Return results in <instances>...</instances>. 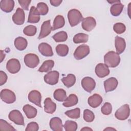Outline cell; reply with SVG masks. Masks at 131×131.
Here are the masks:
<instances>
[{"label": "cell", "mask_w": 131, "mask_h": 131, "mask_svg": "<svg viewBox=\"0 0 131 131\" xmlns=\"http://www.w3.org/2000/svg\"><path fill=\"white\" fill-rule=\"evenodd\" d=\"M104 64L110 68L117 67L120 62V57L119 54L113 51L108 52L104 56Z\"/></svg>", "instance_id": "obj_1"}, {"label": "cell", "mask_w": 131, "mask_h": 131, "mask_svg": "<svg viewBox=\"0 0 131 131\" xmlns=\"http://www.w3.org/2000/svg\"><path fill=\"white\" fill-rule=\"evenodd\" d=\"M68 18L71 27H74L79 24L83 19L81 12L76 9L70 10L68 13Z\"/></svg>", "instance_id": "obj_2"}, {"label": "cell", "mask_w": 131, "mask_h": 131, "mask_svg": "<svg viewBox=\"0 0 131 131\" xmlns=\"http://www.w3.org/2000/svg\"><path fill=\"white\" fill-rule=\"evenodd\" d=\"M130 114L129 106L125 104L119 108L115 112L116 118L119 120H124L128 118Z\"/></svg>", "instance_id": "obj_3"}, {"label": "cell", "mask_w": 131, "mask_h": 131, "mask_svg": "<svg viewBox=\"0 0 131 131\" xmlns=\"http://www.w3.org/2000/svg\"><path fill=\"white\" fill-rule=\"evenodd\" d=\"M0 95L2 100L8 104L13 103L16 100V96L14 93L9 89L2 90Z\"/></svg>", "instance_id": "obj_4"}, {"label": "cell", "mask_w": 131, "mask_h": 131, "mask_svg": "<svg viewBox=\"0 0 131 131\" xmlns=\"http://www.w3.org/2000/svg\"><path fill=\"white\" fill-rule=\"evenodd\" d=\"M24 60L26 66L30 68L36 67L39 63V59L38 56L33 53L26 54L24 57Z\"/></svg>", "instance_id": "obj_5"}, {"label": "cell", "mask_w": 131, "mask_h": 131, "mask_svg": "<svg viewBox=\"0 0 131 131\" xmlns=\"http://www.w3.org/2000/svg\"><path fill=\"white\" fill-rule=\"evenodd\" d=\"M90 47L86 45L79 46L74 53V56L77 60H80L88 56L90 53Z\"/></svg>", "instance_id": "obj_6"}, {"label": "cell", "mask_w": 131, "mask_h": 131, "mask_svg": "<svg viewBox=\"0 0 131 131\" xmlns=\"http://www.w3.org/2000/svg\"><path fill=\"white\" fill-rule=\"evenodd\" d=\"M9 119L15 124L19 125H24V118L21 113L17 110L11 111L8 116Z\"/></svg>", "instance_id": "obj_7"}, {"label": "cell", "mask_w": 131, "mask_h": 131, "mask_svg": "<svg viewBox=\"0 0 131 131\" xmlns=\"http://www.w3.org/2000/svg\"><path fill=\"white\" fill-rule=\"evenodd\" d=\"M59 73L57 71H51L46 74L43 77L44 81L50 85H55L58 82Z\"/></svg>", "instance_id": "obj_8"}, {"label": "cell", "mask_w": 131, "mask_h": 131, "mask_svg": "<svg viewBox=\"0 0 131 131\" xmlns=\"http://www.w3.org/2000/svg\"><path fill=\"white\" fill-rule=\"evenodd\" d=\"M20 63L19 60L15 58L9 60L6 64L7 70L11 74H15L18 72L20 69Z\"/></svg>", "instance_id": "obj_9"}, {"label": "cell", "mask_w": 131, "mask_h": 131, "mask_svg": "<svg viewBox=\"0 0 131 131\" xmlns=\"http://www.w3.org/2000/svg\"><path fill=\"white\" fill-rule=\"evenodd\" d=\"M81 85L83 89L88 93H91L96 86V82L94 79L90 77H84L81 80Z\"/></svg>", "instance_id": "obj_10"}, {"label": "cell", "mask_w": 131, "mask_h": 131, "mask_svg": "<svg viewBox=\"0 0 131 131\" xmlns=\"http://www.w3.org/2000/svg\"><path fill=\"white\" fill-rule=\"evenodd\" d=\"M96 25L95 19L93 17H87L82 20L81 27L82 29L88 32L91 31Z\"/></svg>", "instance_id": "obj_11"}, {"label": "cell", "mask_w": 131, "mask_h": 131, "mask_svg": "<svg viewBox=\"0 0 131 131\" xmlns=\"http://www.w3.org/2000/svg\"><path fill=\"white\" fill-rule=\"evenodd\" d=\"M28 100L31 102L35 104L36 105L40 107H41V95L39 91L37 90H33L31 91L28 94Z\"/></svg>", "instance_id": "obj_12"}, {"label": "cell", "mask_w": 131, "mask_h": 131, "mask_svg": "<svg viewBox=\"0 0 131 131\" xmlns=\"http://www.w3.org/2000/svg\"><path fill=\"white\" fill-rule=\"evenodd\" d=\"M13 21L17 25H21L25 22V14L23 9L18 8L12 16Z\"/></svg>", "instance_id": "obj_13"}, {"label": "cell", "mask_w": 131, "mask_h": 131, "mask_svg": "<svg viewBox=\"0 0 131 131\" xmlns=\"http://www.w3.org/2000/svg\"><path fill=\"white\" fill-rule=\"evenodd\" d=\"M95 72L96 75L99 78H103L110 74L108 67L104 63H99L95 67Z\"/></svg>", "instance_id": "obj_14"}, {"label": "cell", "mask_w": 131, "mask_h": 131, "mask_svg": "<svg viewBox=\"0 0 131 131\" xmlns=\"http://www.w3.org/2000/svg\"><path fill=\"white\" fill-rule=\"evenodd\" d=\"M52 28L50 20H48L44 21L41 25L40 32L38 38L40 39L49 35L52 31Z\"/></svg>", "instance_id": "obj_15"}, {"label": "cell", "mask_w": 131, "mask_h": 131, "mask_svg": "<svg viewBox=\"0 0 131 131\" xmlns=\"http://www.w3.org/2000/svg\"><path fill=\"white\" fill-rule=\"evenodd\" d=\"M118 82L115 77H111L104 81V86L106 93L115 90L117 87Z\"/></svg>", "instance_id": "obj_16"}, {"label": "cell", "mask_w": 131, "mask_h": 131, "mask_svg": "<svg viewBox=\"0 0 131 131\" xmlns=\"http://www.w3.org/2000/svg\"><path fill=\"white\" fill-rule=\"evenodd\" d=\"M39 52L43 56L51 57L53 55L52 47L50 45L46 42H41L38 46Z\"/></svg>", "instance_id": "obj_17"}, {"label": "cell", "mask_w": 131, "mask_h": 131, "mask_svg": "<svg viewBox=\"0 0 131 131\" xmlns=\"http://www.w3.org/2000/svg\"><path fill=\"white\" fill-rule=\"evenodd\" d=\"M40 14L36 7L32 6L30 10L28 22L29 23H37L40 20Z\"/></svg>", "instance_id": "obj_18"}, {"label": "cell", "mask_w": 131, "mask_h": 131, "mask_svg": "<svg viewBox=\"0 0 131 131\" xmlns=\"http://www.w3.org/2000/svg\"><path fill=\"white\" fill-rule=\"evenodd\" d=\"M102 100V98L100 95L98 94H94L89 97L88 102L91 107L96 108L101 104Z\"/></svg>", "instance_id": "obj_19"}, {"label": "cell", "mask_w": 131, "mask_h": 131, "mask_svg": "<svg viewBox=\"0 0 131 131\" xmlns=\"http://www.w3.org/2000/svg\"><path fill=\"white\" fill-rule=\"evenodd\" d=\"M116 50L118 54L122 53L126 48V42L125 39L118 36H116L115 40Z\"/></svg>", "instance_id": "obj_20"}, {"label": "cell", "mask_w": 131, "mask_h": 131, "mask_svg": "<svg viewBox=\"0 0 131 131\" xmlns=\"http://www.w3.org/2000/svg\"><path fill=\"white\" fill-rule=\"evenodd\" d=\"M50 126L53 131H62L63 127L62 120L59 117H55L52 118L50 121Z\"/></svg>", "instance_id": "obj_21"}, {"label": "cell", "mask_w": 131, "mask_h": 131, "mask_svg": "<svg viewBox=\"0 0 131 131\" xmlns=\"http://www.w3.org/2000/svg\"><path fill=\"white\" fill-rule=\"evenodd\" d=\"M14 7V2L13 0H2L0 2V8L6 13L11 12Z\"/></svg>", "instance_id": "obj_22"}, {"label": "cell", "mask_w": 131, "mask_h": 131, "mask_svg": "<svg viewBox=\"0 0 131 131\" xmlns=\"http://www.w3.org/2000/svg\"><path fill=\"white\" fill-rule=\"evenodd\" d=\"M56 109V104L52 101L50 97L46 98L44 101V111L49 114H53Z\"/></svg>", "instance_id": "obj_23"}, {"label": "cell", "mask_w": 131, "mask_h": 131, "mask_svg": "<svg viewBox=\"0 0 131 131\" xmlns=\"http://www.w3.org/2000/svg\"><path fill=\"white\" fill-rule=\"evenodd\" d=\"M23 110L26 114L27 117L29 119L35 118L37 113V110L29 104L25 105L23 107Z\"/></svg>", "instance_id": "obj_24"}, {"label": "cell", "mask_w": 131, "mask_h": 131, "mask_svg": "<svg viewBox=\"0 0 131 131\" xmlns=\"http://www.w3.org/2000/svg\"><path fill=\"white\" fill-rule=\"evenodd\" d=\"M15 47L19 51L24 50L27 47L28 42L26 38L22 37H18L14 40Z\"/></svg>", "instance_id": "obj_25"}, {"label": "cell", "mask_w": 131, "mask_h": 131, "mask_svg": "<svg viewBox=\"0 0 131 131\" xmlns=\"http://www.w3.org/2000/svg\"><path fill=\"white\" fill-rule=\"evenodd\" d=\"M78 102L77 96L74 94H70L64 101L63 105L66 107H69L75 105Z\"/></svg>", "instance_id": "obj_26"}, {"label": "cell", "mask_w": 131, "mask_h": 131, "mask_svg": "<svg viewBox=\"0 0 131 131\" xmlns=\"http://www.w3.org/2000/svg\"><path fill=\"white\" fill-rule=\"evenodd\" d=\"M65 20L64 17L60 15H57L53 21V25L52 28V30H56L61 28L64 26Z\"/></svg>", "instance_id": "obj_27"}, {"label": "cell", "mask_w": 131, "mask_h": 131, "mask_svg": "<svg viewBox=\"0 0 131 131\" xmlns=\"http://www.w3.org/2000/svg\"><path fill=\"white\" fill-rule=\"evenodd\" d=\"M54 66V61L53 60L45 61L38 70L39 72H48L52 70Z\"/></svg>", "instance_id": "obj_28"}, {"label": "cell", "mask_w": 131, "mask_h": 131, "mask_svg": "<svg viewBox=\"0 0 131 131\" xmlns=\"http://www.w3.org/2000/svg\"><path fill=\"white\" fill-rule=\"evenodd\" d=\"M61 81L66 87L70 88L75 83L76 77L74 74H69L67 77H63L61 79Z\"/></svg>", "instance_id": "obj_29"}, {"label": "cell", "mask_w": 131, "mask_h": 131, "mask_svg": "<svg viewBox=\"0 0 131 131\" xmlns=\"http://www.w3.org/2000/svg\"><path fill=\"white\" fill-rule=\"evenodd\" d=\"M124 8V5L121 3L114 4L111 7L110 12L111 14L114 16H119L122 12Z\"/></svg>", "instance_id": "obj_30"}, {"label": "cell", "mask_w": 131, "mask_h": 131, "mask_svg": "<svg viewBox=\"0 0 131 131\" xmlns=\"http://www.w3.org/2000/svg\"><path fill=\"white\" fill-rule=\"evenodd\" d=\"M54 99L59 102L64 101L67 97L66 92L62 89H58L56 90L53 94Z\"/></svg>", "instance_id": "obj_31"}, {"label": "cell", "mask_w": 131, "mask_h": 131, "mask_svg": "<svg viewBox=\"0 0 131 131\" xmlns=\"http://www.w3.org/2000/svg\"><path fill=\"white\" fill-rule=\"evenodd\" d=\"M56 52L57 54L61 57L66 56L69 52V47L64 44H59L56 47Z\"/></svg>", "instance_id": "obj_32"}, {"label": "cell", "mask_w": 131, "mask_h": 131, "mask_svg": "<svg viewBox=\"0 0 131 131\" xmlns=\"http://www.w3.org/2000/svg\"><path fill=\"white\" fill-rule=\"evenodd\" d=\"M89 39V35L84 33H78L76 34L73 38V41L75 43H79L82 42H86Z\"/></svg>", "instance_id": "obj_33"}, {"label": "cell", "mask_w": 131, "mask_h": 131, "mask_svg": "<svg viewBox=\"0 0 131 131\" xmlns=\"http://www.w3.org/2000/svg\"><path fill=\"white\" fill-rule=\"evenodd\" d=\"M52 38L56 42H63L68 38V34L66 32L64 31H59L55 34Z\"/></svg>", "instance_id": "obj_34"}, {"label": "cell", "mask_w": 131, "mask_h": 131, "mask_svg": "<svg viewBox=\"0 0 131 131\" xmlns=\"http://www.w3.org/2000/svg\"><path fill=\"white\" fill-rule=\"evenodd\" d=\"M64 114L69 118L72 119H78L80 117V110L79 108L77 107L74 109L67 111Z\"/></svg>", "instance_id": "obj_35"}, {"label": "cell", "mask_w": 131, "mask_h": 131, "mask_svg": "<svg viewBox=\"0 0 131 131\" xmlns=\"http://www.w3.org/2000/svg\"><path fill=\"white\" fill-rule=\"evenodd\" d=\"M66 131H75L77 128V124L76 122L71 120H67L63 125Z\"/></svg>", "instance_id": "obj_36"}, {"label": "cell", "mask_w": 131, "mask_h": 131, "mask_svg": "<svg viewBox=\"0 0 131 131\" xmlns=\"http://www.w3.org/2000/svg\"><path fill=\"white\" fill-rule=\"evenodd\" d=\"M37 9L40 15H45L49 11V8L47 5L43 2H40L37 5Z\"/></svg>", "instance_id": "obj_37"}, {"label": "cell", "mask_w": 131, "mask_h": 131, "mask_svg": "<svg viewBox=\"0 0 131 131\" xmlns=\"http://www.w3.org/2000/svg\"><path fill=\"white\" fill-rule=\"evenodd\" d=\"M37 31L36 27L33 25H29L26 26L23 30L24 34L28 36H32L35 35Z\"/></svg>", "instance_id": "obj_38"}, {"label": "cell", "mask_w": 131, "mask_h": 131, "mask_svg": "<svg viewBox=\"0 0 131 131\" xmlns=\"http://www.w3.org/2000/svg\"><path fill=\"white\" fill-rule=\"evenodd\" d=\"M83 119L87 122H92L95 119V115L90 110L85 109L83 111Z\"/></svg>", "instance_id": "obj_39"}, {"label": "cell", "mask_w": 131, "mask_h": 131, "mask_svg": "<svg viewBox=\"0 0 131 131\" xmlns=\"http://www.w3.org/2000/svg\"><path fill=\"white\" fill-rule=\"evenodd\" d=\"M0 130H16L11 125L8 123L6 121L1 119L0 120Z\"/></svg>", "instance_id": "obj_40"}, {"label": "cell", "mask_w": 131, "mask_h": 131, "mask_svg": "<svg viewBox=\"0 0 131 131\" xmlns=\"http://www.w3.org/2000/svg\"><path fill=\"white\" fill-rule=\"evenodd\" d=\"M113 30L117 34H122L125 31L126 27L122 23H117L114 25Z\"/></svg>", "instance_id": "obj_41"}, {"label": "cell", "mask_w": 131, "mask_h": 131, "mask_svg": "<svg viewBox=\"0 0 131 131\" xmlns=\"http://www.w3.org/2000/svg\"><path fill=\"white\" fill-rule=\"evenodd\" d=\"M101 113L104 115H108L112 111V104L109 102H105L101 108Z\"/></svg>", "instance_id": "obj_42"}, {"label": "cell", "mask_w": 131, "mask_h": 131, "mask_svg": "<svg viewBox=\"0 0 131 131\" xmlns=\"http://www.w3.org/2000/svg\"><path fill=\"white\" fill-rule=\"evenodd\" d=\"M39 129V126L38 124L35 122H31L29 123L26 129V131H37Z\"/></svg>", "instance_id": "obj_43"}, {"label": "cell", "mask_w": 131, "mask_h": 131, "mask_svg": "<svg viewBox=\"0 0 131 131\" xmlns=\"http://www.w3.org/2000/svg\"><path fill=\"white\" fill-rule=\"evenodd\" d=\"M18 3L21 7V8L25 10H29V6L31 2V1H27V0H18Z\"/></svg>", "instance_id": "obj_44"}, {"label": "cell", "mask_w": 131, "mask_h": 131, "mask_svg": "<svg viewBox=\"0 0 131 131\" xmlns=\"http://www.w3.org/2000/svg\"><path fill=\"white\" fill-rule=\"evenodd\" d=\"M7 75L5 72L3 71H0V85L2 86L4 84L7 80Z\"/></svg>", "instance_id": "obj_45"}, {"label": "cell", "mask_w": 131, "mask_h": 131, "mask_svg": "<svg viewBox=\"0 0 131 131\" xmlns=\"http://www.w3.org/2000/svg\"><path fill=\"white\" fill-rule=\"evenodd\" d=\"M62 2V0H51V1H50V3L51 4V5L55 6V7L59 6L61 4Z\"/></svg>", "instance_id": "obj_46"}, {"label": "cell", "mask_w": 131, "mask_h": 131, "mask_svg": "<svg viewBox=\"0 0 131 131\" xmlns=\"http://www.w3.org/2000/svg\"><path fill=\"white\" fill-rule=\"evenodd\" d=\"M5 54L4 53V51L3 50H1V61L0 62H2L3 60V59L5 58Z\"/></svg>", "instance_id": "obj_47"}, {"label": "cell", "mask_w": 131, "mask_h": 131, "mask_svg": "<svg viewBox=\"0 0 131 131\" xmlns=\"http://www.w3.org/2000/svg\"><path fill=\"white\" fill-rule=\"evenodd\" d=\"M81 130H93V129L89 127H84L81 129Z\"/></svg>", "instance_id": "obj_48"}, {"label": "cell", "mask_w": 131, "mask_h": 131, "mask_svg": "<svg viewBox=\"0 0 131 131\" xmlns=\"http://www.w3.org/2000/svg\"><path fill=\"white\" fill-rule=\"evenodd\" d=\"M108 2L109 3H110V4H116V3H120V1L117 0V1H111V2L108 1Z\"/></svg>", "instance_id": "obj_49"}, {"label": "cell", "mask_w": 131, "mask_h": 131, "mask_svg": "<svg viewBox=\"0 0 131 131\" xmlns=\"http://www.w3.org/2000/svg\"><path fill=\"white\" fill-rule=\"evenodd\" d=\"M130 4L131 3H130L128 5V16L129 17H130Z\"/></svg>", "instance_id": "obj_50"}, {"label": "cell", "mask_w": 131, "mask_h": 131, "mask_svg": "<svg viewBox=\"0 0 131 131\" xmlns=\"http://www.w3.org/2000/svg\"><path fill=\"white\" fill-rule=\"evenodd\" d=\"M116 130V129H115V128H112V127H107V128H105L104 129V130Z\"/></svg>", "instance_id": "obj_51"}]
</instances>
